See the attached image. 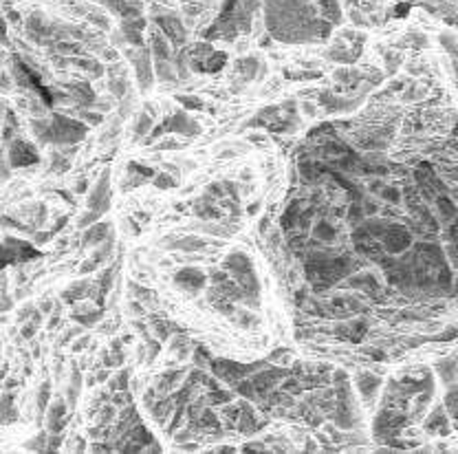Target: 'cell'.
<instances>
[{"mask_svg": "<svg viewBox=\"0 0 458 454\" xmlns=\"http://www.w3.org/2000/svg\"><path fill=\"white\" fill-rule=\"evenodd\" d=\"M381 194H383V198H388V201H399V192H396V190H383L381 192Z\"/></svg>", "mask_w": 458, "mask_h": 454, "instance_id": "obj_52", "label": "cell"}, {"mask_svg": "<svg viewBox=\"0 0 458 454\" xmlns=\"http://www.w3.org/2000/svg\"><path fill=\"white\" fill-rule=\"evenodd\" d=\"M128 168H130L132 172H139L141 177H152V174H154L152 170H150V168H146V166H139V163H135V161H132Z\"/></svg>", "mask_w": 458, "mask_h": 454, "instance_id": "obj_43", "label": "cell"}, {"mask_svg": "<svg viewBox=\"0 0 458 454\" xmlns=\"http://www.w3.org/2000/svg\"><path fill=\"white\" fill-rule=\"evenodd\" d=\"M298 210H300V203H293L291 208L287 210V214L282 216V229H291L293 225H298V221H300Z\"/></svg>", "mask_w": 458, "mask_h": 454, "instance_id": "obj_19", "label": "cell"}, {"mask_svg": "<svg viewBox=\"0 0 458 454\" xmlns=\"http://www.w3.org/2000/svg\"><path fill=\"white\" fill-rule=\"evenodd\" d=\"M80 388H82V375H80V371H73V381L69 386V403L71 406L75 403L77 395H80Z\"/></svg>", "mask_w": 458, "mask_h": 454, "instance_id": "obj_28", "label": "cell"}, {"mask_svg": "<svg viewBox=\"0 0 458 454\" xmlns=\"http://www.w3.org/2000/svg\"><path fill=\"white\" fill-rule=\"evenodd\" d=\"M112 415H115V410L110 408V406H106V408H104V413H101V417H99V426H104V421H108Z\"/></svg>", "mask_w": 458, "mask_h": 454, "instance_id": "obj_51", "label": "cell"}, {"mask_svg": "<svg viewBox=\"0 0 458 454\" xmlns=\"http://www.w3.org/2000/svg\"><path fill=\"white\" fill-rule=\"evenodd\" d=\"M82 119L84 122H88V124H99L101 122V115L99 113H90V111H82Z\"/></svg>", "mask_w": 458, "mask_h": 454, "instance_id": "obj_42", "label": "cell"}, {"mask_svg": "<svg viewBox=\"0 0 458 454\" xmlns=\"http://www.w3.org/2000/svg\"><path fill=\"white\" fill-rule=\"evenodd\" d=\"M170 406H172V399H159V401L152 403V415L156 421H165L167 415H170Z\"/></svg>", "mask_w": 458, "mask_h": 454, "instance_id": "obj_17", "label": "cell"}, {"mask_svg": "<svg viewBox=\"0 0 458 454\" xmlns=\"http://www.w3.org/2000/svg\"><path fill=\"white\" fill-rule=\"evenodd\" d=\"M112 234V227L110 223H93L86 232H84V238H82V245L88 247V245H99L104 243L108 236Z\"/></svg>", "mask_w": 458, "mask_h": 454, "instance_id": "obj_8", "label": "cell"}, {"mask_svg": "<svg viewBox=\"0 0 458 454\" xmlns=\"http://www.w3.org/2000/svg\"><path fill=\"white\" fill-rule=\"evenodd\" d=\"M154 185H159V187H163V190H167V187L177 185V181H174L172 177H167V174H159V177L154 179Z\"/></svg>", "mask_w": 458, "mask_h": 454, "instance_id": "obj_40", "label": "cell"}, {"mask_svg": "<svg viewBox=\"0 0 458 454\" xmlns=\"http://www.w3.org/2000/svg\"><path fill=\"white\" fill-rule=\"evenodd\" d=\"M44 443H46V434H38V437L31 439V441L27 443V450H40V452H42V450H46Z\"/></svg>", "mask_w": 458, "mask_h": 454, "instance_id": "obj_38", "label": "cell"}, {"mask_svg": "<svg viewBox=\"0 0 458 454\" xmlns=\"http://www.w3.org/2000/svg\"><path fill=\"white\" fill-rule=\"evenodd\" d=\"M58 51H64V53H80V46H77V44H69V42H60V44H58Z\"/></svg>", "mask_w": 458, "mask_h": 454, "instance_id": "obj_48", "label": "cell"}, {"mask_svg": "<svg viewBox=\"0 0 458 454\" xmlns=\"http://www.w3.org/2000/svg\"><path fill=\"white\" fill-rule=\"evenodd\" d=\"M179 104L185 108H203V102L198 97H190V95H179Z\"/></svg>", "mask_w": 458, "mask_h": 454, "instance_id": "obj_35", "label": "cell"}, {"mask_svg": "<svg viewBox=\"0 0 458 454\" xmlns=\"http://www.w3.org/2000/svg\"><path fill=\"white\" fill-rule=\"evenodd\" d=\"M93 293V287H90L88 280H80V282H73L69 289L62 293V298L66 302H75V300H82V298H88Z\"/></svg>", "mask_w": 458, "mask_h": 454, "instance_id": "obj_12", "label": "cell"}, {"mask_svg": "<svg viewBox=\"0 0 458 454\" xmlns=\"http://www.w3.org/2000/svg\"><path fill=\"white\" fill-rule=\"evenodd\" d=\"M212 278H214V280H216V282H225V278H227V276H225V274H222V271H216V274H214Z\"/></svg>", "mask_w": 458, "mask_h": 454, "instance_id": "obj_56", "label": "cell"}, {"mask_svg": "<svg viewBox=\"0 0 458 454\" xmlns=\"http://www.w3.org/2000/svg\"><path fill=\"white\" fill-rule=\"evenodd\" d=\"M225 269L232 271L236 278L245 276V274H251V260L245 256V254H232L227 260H225Z\"/></svg>", "mask_w": 458, "mask_h": 454, "instance_id": "obj_10", "label": "cell"}, {"mask_svg": "<svg viewBox=\"0 0 458 454\" xmlns=\"http://www.w3.org/2000/svg\"><path fill=\"white\" fill-rule=\"evenodd\" d=\"M287 371H282V368H273V371H264V373H258L256 377H254V386H256V390H267L271 388V386L275 384L280 377H284Z\"/></svg>", "mask_w": 458, "mask_h": 454, "instance_id": "obj_13", "label": "cell"}, {"mask_svg": "<svg viewBox=\"0 0 458 454\" xmlns=\"http://www.w3.org/2000/svg\"><path fill=\"white\" fill-rule=\"evenodd\" d=\"M229 399H232V392H227V390L216 388V390L209 392V401H212V403H225V401H229Z\"/></svg>", "mask_w": 458, "mask_h": 454, "instance_id": "obj_34", "label": "cell"}, {"mask_svg": "<svg viewBox=\"0 0 458 454\" xmlns=\"http://www.w3.org/2000/svg\"><path fill=\"white\" fill-rule=\"evenodd\" d=\"M86 187H88V181L84 179V181H80V183H77V192H86Z\"/></svg>", "mask_w": 458, "mask_h": 454, "instance_id": "obj_57", "label": "cell"}, {"mask_svg": "<svg viewBox=\"0 0 458 454\" xmlns=\"http://www.w3.org/2000/svg\"><path fill=\"white\" fill-rule=\"evenodd\" d=\"M128 379H130V371H122L117 379H110V388L112 390H126L128 388Z\"/></svg>", "mask_w": 458, "mask_h": 454, "instance_id": "obj_29", "label": "cell"}, {"mask_svg": "<svg viewBox=\"0 0 458 454\" xmlns=\"http://www.w3.org/2000/svg\"><path fill=\"white\" fill-rule=\"evenodd\" d=\"M64 415H66V403L62 401V399H58V401L51 406L49 417H46V430H49L51 434L62 432V428H64Z\"/></svg>", "mask_w": 458, "mask_h": 454, "instance_id": "obj_9", "label": "cell"}, {"mask_svg": "<svg viewBox=\"0 0 458 454\" xmlns=\"http://www.w3.org/2000/svg\"><path fill=\"white\" fill-rule=\"evenodd\" d=\"M99 212H95V210H90V212H86V214H84L82 216V219L80 221H77V225H80L82 229L84 227H90V225H93V223H97V219H99Z\"/></svg>", "mask_w": 458, "mask_h": 454, "instance_id": "obj_32", "label": "cell"}, {"mask_svg": "<svg viewBox=\"0 0 458 454\" xmlns=\"http://www.w3.org/2000/svg\"><path fill=\"white\" fill-rule=\"evenodd\" d=\"M315 236H317L319 240H326V243H328V240L335 238V227L328 225L326 221H319L317 225H315Z\"/></svg>", "mask_w": 458, "mask_h": 454, "instance_id": "obj_22", "label": "cell"}, {"mask_svg": "<svg viewBox=\"0 0 458 454\" xmlns=\"http://www.w3.org/2000/svg\"><path fill=\"white\" fill-rule=\"evenodd\" d=\"M254 390H256L254 381H240V384H238V392H240V395H245V397H249V399L256 397Z\"/></svg>", "mask_w": 458, "mask_h": 454, "instance_id": "obj_37", "label": "cell"}, {"mask_svg": "<svg viewBox=\"0 0 458 454\" xmlns=\"http://www.w3.org/2000/svg\"><path fill=\"white\" fill-rule=\"evenodd\" d=\"M174 282H177L179 287L194 291V289H201L205 284V276H203V271H198L194 267H188V269H181L179 274L174 276Z\"/></svg>", "mask_w": 458, "mask_h": 454, "instance_id": "obj_7", "label": "cell"}, {"mask_svg": "<svg viewBox=\"0 0 458 454\" xmlns=\"http://www.w3.org/2000/svg\"><path fill=\"white\" fill-rule=\"evenodd\" d=\"M31 126H33L35 135H38L42 141H46V135H49V124H46V122H33Z\"/></svg>", "mask_w": 458, "mask_h": 454, "instance_id": "obj_39", "label": "cell"}, {"mask_svg": "<svg viewBox=\"0 0 458 454\" xmlns=\"http://www.w3.org/2000/svg\"><path fill=\"white\" fill-rule=\"evenodd\" d=\"M112 267L110 269H106L104 271V274H101V278H99V293H97V302H99V305H104V298H106V291H108V289H110V282H112Z\"/></svg>", "mask_w": 458, "mask_h": 454, "instance_id": "obj_18", "label": "cell"}, {"mask_svg": "<svg viewBox=\"0 0 458 454\" xmlns=\"http://www.w3.org/2000/svg\"><path fill=\"white\" fill-rule=\"evenodd\" d=\"M108 183H110V170H104L97 181V185H95V190L88 196V210H95L99 214H104L110 208V187H108Z\"/></svg>", "mask_w": 458, "mask_h": 454, "instance_id": "obj_2", "label": "cell"}, {"mask_svg": "<svg viewBox=\"0 0 458 454\" xmlns=\"http://www.w3.org/2000/svg\"><path fill=\"white\" fill-rule=\"evenodd\" d=\"M159 25L177 46L185 42V31H183V27L179 25V20H174V18H159Z\"/></svg>", "mask_w": 458, "mask_h": 454, "instance_id": "obj_11", "label": "cell"}, {"mask_svg": "<svg viewBox=\"0 0 458 454\" xmlns=\"http://www.w3.org/2000/svg\"><path fill=\"white\" fill-rule=\"evenodd\" d=\"M161 148H179V143H174V141H165V143H161Z\"/></svg>", "mask_w": 458, "mask_h": 454, "instance_id": "obj_59", "label": "cell"}, {"mask_svg": "<svg viewBox=\"0 0 458 454\" xmlns=\"http://www.w3.org/2000/svg\"><path fill=\"white\" fill-rule=\"evenodd\" d=\"M49 399H51V384H49V381H44V384L40 386V390H38V413H44Z\"/></svg>", "mask_w": 458, "mask_h": 454, "instance_id": "obj_25", "label": "cell"}, {"mask_svg": "<svg viewBox=\"0 0 458 454\" xmlns=\"http://www.w3.org/2000/svg\"><path fill=\"white\" fill-rule=\"evenodd\" d=\"M66 221H69V219H66V216H62V219H60V221L55 223V227H53V229H51V232H53V234H58V232H60V229H62V227L66 225Z\"/></svg>", "mask_w": 458, "mask_h": 454, "instance_id": "obj_54", "label": "cell"}, {"mask_svg": "<svg viewBox=\"0 0 458 454\" xmlns=\"http://www.w3.org/2000/svg\"><path fill=\"white\" fill-rule=\"evenodd\" d=\"M16 419V410H14V395L7 392L0 399V423H9Z\"/></svg>", "mask_w": 458, "mask_h": 454, "instance_id": "obj_16", "label": "cell"}, {"mask_svg": "<svg viewBox=\"0 0 458 454\" xmlns=\"http://www.w3.org/2000/svg\"><path fill=\"white\" fill-rule=\"evenodd\" d=\"M69 88L73 90L75 99L80 102L82 106H90L95 102V93H93V88H90V84H86V82H73V84H69Z\"/></svg>", "mask_w": 458, "mask_h": 454, "instance_id": "obj_14", "label": "cell"}, {"mask_svg": "<svg viewBox=\"0 0 458 454\" xmlns=\"http://www.w3.org/2000/svg\"><path fill=\"white\" fill-rule=\"evenodd\" d=\"M38 324H40V313H33V320L29 322L27 326H22V337H31L35 331H38Z\"/></svg>", "mask_w": 458, "mask_h": 454, "instance_id": "obj_36", "label": "cell"}, {"mask_svg": "<svg viewBox=\"0 0 458 454\" xmlns=\"http://www.w3.org/2000/svg\"><path fill=\"white\" fill-rule=\"evenodd\" d=\"M31 313H33V307H25V309H22V311H20V320L29 318V316H31Z\"/></svg>", "mask_w": 458, "mask_h": 454, "instance_id": "obj_55", "label": "cell"}, {"mask_svg": "<svg viewBox=\"0 0 458 454\" xmlns=\"http://www.w3.org/2000/svg\"><path fill=\"white\" fill-rule=\"evenodd\" d=\"M156 75H159L163 82L177 80V75H174L172 69H170V60H156Z\"/></svg>", "mask_w": 458, "mask_h": 454, "instance_id": "obj_23", "label": "cell"}, {"mask_svg": "<svg viewBox=\"0 0 458 454\" xmlns=\"http://www.w3.org/2000/svg\"><path fill=\"white\" fill-rule=\"evenodd\" d=\"M104 355H106V357H104V364H106L108 368H110V366H119V364L124 362V355H122V353H117L115 357H108V353H104Z\"/></svg>", "mask_w": 458, "mask_h": 454, "instance_id": "obj_45", "label": "cell"}, {"mask_svg": "<svg viewBox=\"0 0 458 454\" xmlns=\"http://www.w3.org/2000/svg\"><path fill=\"white\" fill-rule=\"evenodd\" d=\"M9 161L14 168L31 166V163L38 161V153L33 150L31 143L22 141V139H16V141L11 143V150H9Z\"/></svg>", "mask_w": 458, "mask_h": 454, "instance_id": "obj_4", "label": "cell"}, {"mask_svg": "<svg viewBox=\"0 0 458 454\" xmlns=\"http://www.w3.org/2000/svg\"><path fill=\"white\" fill-rule=\"evenodd\" d=\"M110 88L115 90V95H124V90H128V84H126V80H112Z\"/></svg>", "mask_w": 458, "mask_h": 454, "instance_id": "obj_44", "label": "cell"}, {"mask_svg": "<svg viewBox=\"0 0 458 454\" xmlns=\"http://www.w3.org/2000/svg\"><path fill=\"white\" fill-rule=\"evenodd\" d=\"M154 329H156V335H159V340H167V335H170L172 331H177V326L170 324V322H165V320H161V322L154 324Z\"/></svg>", "mask_w": 458, "mask_h": 454, "instance_id": "obj_30", "label": "cell"}, {"mask_svg": "<svg viewBox=\"0 0 458 454\" xmlns=\"http://www.w3.org/2000/svg\"><path fill=\"white\" fill-rule=\"evenodd\" d=\"M150 128H152V117H150V115H139V117H137V126H135V135L143 137L150 132Z\"/></svg>", "mask_w": 458, "mask_h": 454, "instance_id": "obj_26", "label": "cell"}, {"mask_svg": "<svg viewBox=\"0 0 458 454\" xmlns=\"http://www.w3.org/2000/svg\"><path fill=\"white\" fill-rule=\"evenodd\" d=\"M260 426H258L256 423V419H254V413H251V410H243V419H240V430H243V432H254V430H258Z\"/></svg>", "mask_w": 458, "mask_h": 454, "instance_id": "obj_27", "label": "cell"}, {"mask_svg": "<svg viewBox=\"0 0 458 454\" xmlns=\"http://www.w3.org/2000/svg\"><path fill=\"white\" fill-rule=\"evenodd\" d=\"M126 40H128L130 44H135V46H141L143 44L139 31H135V29H126Z\"/></svg>", "mask_w": 458, "mask_h": 454, "instance_id": "obj_41", "label": "cell"}, {"mask_svg": "<svg viewBox=\"0 0 458 454\" xmlns=\"http://www.w3.org/2000/svg\"><path fill=\"white\" fill-rule=\"evenodd\" d=\"M375 386H377V379H372L370 375H361L359 377V388L364 395H370V390L375 388Z\"/></svg>", "mask_w": 458, "mask_h": 454, "instance_id": "obj_33", "label": "cell"}, {"mask_svg": "<svg viewBox=\"0 0 458 454\" xmlns=\"http://www.w3.org/2000/svg\"><path fill=\"white\" fill-rule=\"evenodd\" d=\"M97 265H99L97 260H95V258H90V260H86V263L82 265V269H80V271H82V274H88V271H93L95 267H97Z\"/></svg>", "mask_w": 458, "mask_h": 454, "instance_id": "obj_49", "label": "cell"}, {"mask_svg": "<svg viewBox=\"0 0 458 454\" xmlns=\"http://www.w3.org/2000/svg\"><path fill=\"white\" fill-rule=\"evenodd\" d=\"M181 377H183V373H181V371H170V373H165L163 377H161V381H163V384H161V388H170V386L177 384Z\"/></svg>", "mask_w": 458, "mask_h": 454, "instance_id": "obj_31", "label": "cell"}, {"mask_svg": "<svg viewBox=\"0 0 458 454\" xmlns=\"http://www.w3.org/2000/svg\"><path fill=\"white\" fill-rule=\"evenodd\" d=\"M106 379H108V373H106V371H101L97 377H95V381H106Z\"/></svg>", "mask_w": 458, "mask_h": 454, "instance_id": "obj_58", "label": "cell"}, {"mask_svg": "<svg viewBox=\"0 0 458 454\" xmlns=\"http://www.w3.org/2000/svg\"><path fill=\"white\" fill-rule=\"evenodd\" d=\"M69 168V161L60 155H53V170H66Z\"/></svg>", "mask_w": 458, "mask_h": 454, "instance_id": "obj_46", "label": "cell"}, {"mask_svg": "<svg viewBox=\"0 0 458 454\" xmlns=\"http://www.w3.org/2000/svg\"><path fill=\"white\" fill-rule=\"evenodd\" d=\"M130 60L137 69V80H139V86L148 88L152 84V66H150V56L146 49H141L139 53H130Z\"/></svg>", "mask_w": 458, "mask_h": 454, "instance_id": "obj_6", "label": "cell"}, {"mask_svg": "<svg viewBox=\"0 0 458 454\" xmlns=\"http://www.w3.org/2000/svg\"><path fill=\"white\" fill-rule=\"evenodd\" d=\"M99 318H101V309H97V311H88V313H75L73 316V320H77L82 326H93Z\"/></svg>", "mask_w": 458, "mask_h": 454, "instance_id": "obj_24", "label": "cell"}, {"mask_svg": "<svg viewBox=\"0 0 458 454\" xmlns=\"http://www.w3.org/2000/svg\"><path fill=\"white\" fill-rule=\"evenodd\" d=\"M260 364H254V366H240L236 362H229V360H212V371L218 375V377L227 379V381H238L243 375H247L249 371H256Z\"/></svg>", "mask_w": 458, "mask_h": 454, "instance_id": "obj_3", "label": "cell"}, {"mask_svg": "<svg viewBox=\"0 0 458 454\" xmlns=\"http://www.w3.org/2000/svg\"><path fill=\"white\" fill-rule=\"evenodd\" d=\"M194 360H196V364L198 366H205L209 362V357H207V353H205V348H198L196 350V355H194ZM209 364H212V362H209Z\"/></svg>", "mask_w": 458, "mask_h": 454, "instance_id": "obj_47", "label": "cell"}, {"mask_svg": "<svg viewBox=\"0 0 458 454\" xmlns=\"http://www.w3.org/2000/svg\"><path fill=\"white\" fill-rule=\"evenodd\" d=\"M170 247L172 249H183V251H198L205 247V240L196 238V236H188V238H181V240H170Z\"/></svg>", "mask_w": 458, "mask_h": 454, "instance_id": "obj_15", "label": "cell"}, {"mask_svg": "<svg viewBox=\"0 0 458 454\" xmlns=\"http://www.w3.org/2000/svg\"><path fill=\"white\" fill-rule=\"evenodd\" d=\"M60 443H62V437H60V432H58V434H53V437L49 439V447H46V450L53 452L55 447H60Z\"/></svg>", "mask_w": 458, "mask_h": 454, "instance_id": "obj_50", "label": "cell"}, {"mask_svg": "<svg viewBox=\"0 0 458 454\" xmlns=\"http://www.w3.org/2000/svg\"><path fill=\"white\" fill-rule=\"evenodd\" d=\"M130 437L135 439V443H141V445H148V443H154V439H152V434L148 432L143 426H135L130 430Z\"/></svg>", "mask_w": 458, "mask_h": 454, "instance_id": "obj_21", "label": "cell"}, {"mask_svg": "<svg viewBox=\"0 0 458 454\" xmlns=\"http://www.w3.org/2000/svg\"><path fill=\"white\" fill-rule=\"evenodd\" d=\"M163 130H174V132H181V135H188V137H192V135H196L198 130V124L196 122H192V119L188 117V115H185L183 111L181 113H174L170 119H165L163 124Z\"/></svg>", "mask_w": 458, "mask_h": 454, "instance_id": "obj_5", "label": "cell"}, {"mask_svg": "<svg viewBox=\"0 0 458 454\" xmlns=\"http://www.w3.org/2000/svg\"><path fill=\"white\" fill-rule=\"evenodd\" d=\"M88 337H82V340H77L75 344H73V350H75V353H77V350H82V348H86L88 346Z\"/></svg>", "mask_w": 458, "mask_h": 454, "instance_id": "obj_53", "label": "cell"}, {"mask_svg": "<svg viewBox=\"0 0 458 454\" xmlns=\"http://www.w3.org/2000/svg\"><path fill=\"white\" fill-rule=\"evenodd\" d=\"M86 137V126L77 119L64 117V115H53V122L49 124V135L46 141L51 143H77Z\"/></svg>", "mask_w": 458, "mask_h": 454, "instance_id": "obj_1", "label": "cell"}, {"mask_svg": "<svg viewBox=\"0 0 458 454\" xmlns=\"http://www.w3.org/2000/svg\"><path fill=\"white\" fill-rule=\"evenodd\" d=\"M152 51H154V58L156 60H170V49H167V42L161 38V35H154Z\"/></svg>", "mask_w": 458, "mask_h": 454, "instance_id": "obj_20", "label": "cell"}, {"mask_svg": "<svg viewBox=\"0 0 458 454\" xmlns=\"http://www.w3.org/2000/svg\"><path fill=\"white\" fill-rule=\"evenodd\" d=\"M51 307H53V305H51L49 300H46V302H42V311H51Z\"/></svg>", "mask_w": 458, "mask_h": 454, "instance_id": "obj_60", "label": "cell"}]
</instances>
